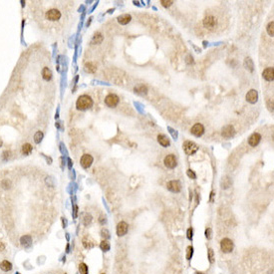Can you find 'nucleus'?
Wrapping results in <instances>:
<instances>
[{
    "label": "nucleus",
    "mask_w": 274,
    "mask_h": 274,
    "mask_svg": "<svg viewBox=\"0 0 274 274\" xmlns=\"http://www.w3.org/2000/svg\"><path fill=\"white\" fill-rule=\"evenodd\" d=\"M69 167H70V168L72 167V161H71V160H69Z\"/></svg>",
    "instance_id": "obj_43"
},
{
    "label": "nucleus",
    "mask_w": 274,
    "mask_h": 274,
    "mask_svg": "<svg viewBox=\"0 0 274 274\" xmlns=\"http://www.w3.org/2000/svg\"><path fill=\"white\" fill-rule=\"evenodd\" d=\"M184 152H186V154L191 156V154H193L194 153L198 152V145L194 144V143L191 142V140H186V142L184 143Z\"/></svg>",
    "instance_id": "obj_2"
},
{
    "label": "nucleus",
    "mask_w": 274,
    "mask_h": 274,
    "mask_svg": "<svg viewBox=\"0 0 274 274\" xmlns=\"http://www.w3.org/2000/svg\"><path fill=\"white\" fill-rule=\"evenodd\" d=\"M195 274H204V273H202V272H198V273H195Z\"/></svg>",
    "instance_id": "obj_45"
},
{
    "label": "nucleus",
    "mask_w": 274,
    "mask_h": 274,
    "mask_svg": "<svg viewBox=\"0 0 274 274\" xmlns=\"http://www.w3.org/2000/svg\"><path fill=\"white\" fill-rule=\"evenodd\" d=\"M80 163H81V166L84 168H90L91 165H92V163H93V156H90V154H83V156H82V158H81Z\"/></svg>",
    "instance_id": "obj_7"
},
{
    "label": "nucleus",
    "mask_w": 274,
    "mask_h": 274,
    "mask_svg": "<svg viewBox=\"0 0 274 274\" xmlns=\"http://www.w3.org/2000/svg\"><path fill=\"white\" fill-rule=\"evenodd\" d=\"M163 163L168 168H175L177 167V160H175V156L174 154H168L165 158Z\"/></svg>",
    "instance_id": "obj_6"
},
{
    "label": "nucleus",
    "mask_w": 274,
    "mask_h": 274,
    "mask_svg": "<svg viewBox=\"0 0 274 274\" xmlns=\"http://www.w3.org/2000/svg\"><path fill=\"white\" fill-rule=\"evenodd\" d=\"M246 100L251 104H255L258 100V93L256 90H250L249 92L246 94Z\"/></svg>",
    "instance_id": "obj_14"
},
{
    "label": "nucleus",
    "mask_w": 274,
    "mask_h": 274,
    "mask_svg": "<svg viewBox=\"0 0 274 274\" xmlns=\"http://www.w3.org/2000/svg\"><path fill=\"white\" fill-rule=\"evenodd\" d=\"M187 175H188V177H191V179H194L196 177L195 174H194V172H193L191 170H187Z\"/></svg>",
    "instance_id": "obj_37"
},
{
    "label": "nucleus",
    "mask_w": 274,
    "mask_h": 274,
    "mask_svg": "<svg viewBox=\"0 0 274 274\" xmlns=\"http://www.w3.org/2000/svg\"><path fill=\"white\" fill-rule=\"evenodd\" d=\"M100 247H101V249L103 250V251H108V250H110V247H111V245H110V243H109V241H107V240H103L102 242H101V244H100Z\"/></svg>",
    "instance_id": "obj_25"
},
{
    "label": "nucleus",
    "mask_w": 274,
    "mask_h": 274,
    "mask_svg": "<svg viewBox=\"0 0 274 274\" xmlns=\"http://www.w3.org/2000/svg\"><path fill=\"white\" fill-rule=\"evenodd\" d=\"M131 20H132V17H131L130 14H124V15H121L120 17H118L119 23L122 25H127Z\"/></svg>",
    "instance_id": "obj_17"
},
{
    "label": "nucleus",
    "mask_w": 274,
    "mask_h": 274,
    "mask_svg": "<svg viewBox=\"0 0 274 274\" xmlns=\"http://www.w3.org/2000/svg\"><path fill=\"white\" fill-rule=\"evenodd\" d=\"M167 187L168 189H170V191H172V193H179L182 189V186L181 184H179V181H170L168 182L167 184Z\"/></svg>",
    "instance_id": "obj_10"
},
{
    "label": "nucleus",
    "mask_w": 274,
    "mask_h": 274,
    "mask_svg": "<svg viewBox=\"0 0 274 274\" xmlns=\"http://www.w3.org/2000/svg\"><path fill=\"white\" fill-rule=\"evenodd\" d=\"M85 70L88 73H95L96 72V67L93 63H87L85 65Z\"/></svg>",
    "instance_id": "obj_27"
},
{
    "label": "nucleus",
    "mask_w": 274,
    "mask_h": 274,
    "mask_svg": "<svg viewBox=\"0 0 274 274\" xmlns=\"http://www.w3.org/2000/svg\"><path fill=\"white\" fill-rule=\"evenodd\" d=\"M0 268H1L3 271H5V272L10 271L11 269H12V263L9 262L8 260H3L1 263H0Z\"/></svg>",
    "instance_id": "obj_20"
},
{
    "label": "nucleus",
    "mask_w": 274,
    "mask_h": 274,
    "mask_svg": "<svg viewBox=\"0 0 274 274\" xmlns=\"http://www.w3.org/2000/svg\"><path fill=\"white\" fill-rule=\"evenodd\" d=\"M77 210H78L77 205H74V217H77Z\"/></svg>",
    "instance_id": "obj_42"
},
{
    "label": "nucleus",
    "mask_w": 274,
    "mask_h": 274,
    "mask_svg": "<svg viewBox=\"0 0 274 274\" xmlns=\"http://www.w3.org/2000/svg\"><path fill=\"white\" fill-rule=\"evenodd\" d=\"M32 152V146L30 144H24L22 146V153L23 154H29Z\"/></svg>",
    "instance_id": "obj_24"
},
{
    "label": "nucleus",
    "mask_w": 274,
    "mask_h": 274,
    "mask_svg": "<svg viewBox=\"0 0 274 274\" xmlns=\"http://www.w3.org/2000/svg\"><path fill=\"white\" fill-rule=\"evenodd\" d=\"M101 233H102V236L104 238H110V233H109V231L107 230V229H102V231H101Z\"/></svg>",
    "instance_id": "obj_35"
},
{
    "label": "nucleus",
    "mask_w": 274,
    "mask_h": 274,
    "mask_svg": "<svg viewBox=\"0 0 274 274\" xmlns=\"http://www.w3.org/2000/svg\"><path fill=\"white\" fill-rule=\"evenodd\" d=\"M119 101H120V99H119L118 96L115 95V94H110V95H108L106 97V99H105V103H106L108 107L114 108L119 104Z\"/></svg>",
    "instance_id": "obj_4"
},
{
    "label": "nucleus",
    "mask_w": 274,
    "mask_h": 274,
    "mask_svg": "<svg viewBox=\"0 0 274 274\" xmlns=\"http://www.w3.org/2000/svg\"><path fill=\"white\" fill-rule=\"evenodd\" d=\"M262 76H263V78L265 79L266 81H273L274 79V70L273 68H266L265 70H264L263 72H262Z\"/></svg>",
    "instance_id": "obj_15"
},
{
    "label": "nucleus",
    "mask_w": 274,
    "mask_h": 274,
    "mask_svg": "<svg viewBox=\"0 0 274 274\" xmlns=\"http://www.w3.org/2000/svg\"><path fill=\"white\" fill-rule=\"evenodd\" d=\"M10 158V152H4L3 153V160L4 161H7L8 159Z\"/></svg>",
    "instance_id": "obj_38"
},
{
    "label": "nucleus",
    "mask_w": 274,
    "mask_h": 274,
    "mask_svg": "<svg viewBox=\"0 0 274 274\" xmlns=\"http://www.w3.org/2000/svg\"><path fill=\"white\" fill-rule=\"evenodd\" d=\"M187 238H188V239H191V238H193V228L187 229Z\"/></svg>",
    "instance_id": "obj_40"
},
{
    "label": "nucleus",
    "mask_w": 274,
    "mask_h": 274,
    "mask_svg": "<svg viewBox=\"0 0 274 274\" xmlns=\"http://www.w3.org/2000/svg\"><path fill=\"white\" fill-rule=\"evenodd\" d=\"M233 242L232 240H230L229 238H223L220 242V248L224 253H230L233 250Z\"/></svg>",
    "instance_id": "obj_3"
},
{
    "label": "nucleus",
    "mask_w": 274,
    "mask_h": 274,
    "mask_svg": "<svg viewBox=\"0 0 274 274\" xmlns=\"http://www.w3.org/2000/svg\"><path fill=\"white\" fill-rule=\"evenodd\" d=\"M66 251L67 252H69V244L67 245V247H66Z\"/></svg>",
    "instance_id": "obj_44"
},
{
    "label": "nucleus",
    "mask_w": 274,
    "mask_h": 274,
    "mask_svg": "<svg viewBox=\"0 0 274 274\" xmlns=\"http://www.w3.org/2000/svg\"><path fill=\"white\" fill-rule=\"evenodd\" d=\"M5 249V245H4L3 242H0V251H3Z\"/></svg>",
    "instance_id": "obj_41"
},
{
    "label": "nucleus",
    "mask_w": 274,
    "mask_h": 274,
    "mask_svg": "<svg viewBox=\"0 0 274 274\" xmlns=\"http://www.w3.org/2000/svg\"><path fill=\"white\" fill-rule=\"evenodd\" d=\"M102 274H105V273H102Z\"/></svg>",
    "instance_id": "obj_47"
},
{
    "label": "nucleus",
    "mask_w": 274,
    "mask_h": 274,
    "mask_svg": "<svg viewBox=\"0 0 274 274\" xmlns=\"http://www.w3.org/2000/svg\"><path fill=\"white\" fill-rule=\"evenodd\" d=\"M76 106L78 110H87L93 106V100L87 95L80 96L76 102Z\"/></svg>",
    "instance_id": "obj_1"
},
{
    "label": "nucleus",
    "mask_w": 274,
    "mask_h": 274,
    "mask_svg": "<svg viewBox=\"0 0 274 274\" xmlns=\"http://www.w3.org/2000/svg\"><path fill=\"white\" fill-rule=\"evenodd\" d=\"M267 32H268V34L270 35V36H273V35H274V22H273V21H271V22L268 23V25H267Z\"/></svg>",
    "instance_id": "obj_30"
},
{
    "label": "nucleus",
    "mask_w": 274,
    "mask_h": 274,
    "mask_svg": "<svg viewBox=\"0 0 274 274\" xmlns=\"http://www.w3.org/2000/svg\"><path fill=\"white\" fill-rule=\"evenodd\" d=\"M208 260H209L210 263L214 262V253L212 249H208Z\"/></svg>",
    "instance_id": "obj_32"
},
{
    "label": "nucleus",
    "mask_w": 274,
    "mask_h": 274,
    "mask_svg": "<svg viewBox=\"0 0 274 274\" xmlns=\"http://www.w3.org/2000/svg\"><path fill=\"white\" fill-rule=\"evenodd\" d=\"M129 225L128 223H126L125 221H121L117 225V235L118 236H124L126 233L128 232Z\"/></svg>",
    "instance_id": "obj_8"
},
{
    "label": "nucleus",
    "mask_w": 274,
    "mask_h": 274,
    "mask_svg": "<svg viewBox=\"0 0 274 274\" xmlns=\"http://www.w3.org/2000/svg\"><path fill=\"white\" fill-rule=\"evenodd\" d=\"M158 142L160 143L161 146H163L165 147L170 146V140H168L165 135H159L158 136Z\"/></svg>",
    "instance_id": "obj_19"
},
{
    "label": "nucleus",
    "mask_w": 274,
    "mask_h": 274,
    "mask_svg": "<svg viewBox=\"0 0 274 274\" xmlns=\"http://www.w3.org/2000/svg\"><path fill=\"white\" fill-rule=\"evenodd\" d=\"M92 221V216L90 214H86L85 217H84V224L85 225H89Z\"/></svg>",
    "instance_id": "obj_34"
},
{
    "label": "nucleus",
    "mask_w": 274,
    "mask_h": 274,
    "mask_svg": "<svg viewBox=\"0 0 274 274\" xmlns=\"http://www.w3.org/2000/svg\"><path fill=\"white\" fill-rule=\"evenodd\" d=\"M244 66L246 69L249 70L250 72L253 71V62H252V60L250 59V58H246L244 61Z\"/></svg>",
    "instance_id": "obj_23"
},
{
    "label": "nucleus",
    "mask_w": 274,
    "mask_h": 274,
    "mask_svg": "<svg viewBox=\"0 0 274 274\" xmlns=\"http://www.w3.org/2000/svg\"><path fill=\"white\" fill-rule=\"evenodd\" d=\"M135 92H137V93H139V94H147V87L146 86H144V85H139V86H137V87L135 88Z\"/></svg>",
    "instance_id": "obj_26"
},
{
    "label": "nucleus",
    "mask_w": 274,
    "mask_h": 274,
    "mask_svg": "<svg viewBox=\"0 0 274 274\" xmlns=\"http://www.w3.org/2000/svg\"><path fill=\"white\" fill-rule=\"evenodd\" d=\"M20 243L25 248H29L32 245V237L30 235H24L20 238Z\"/></svg>",
    "instance_id": "obj_16"
},
{
    "label": "nucleus",
    "mask_w": 274,
    "mask_h": 274,
    "mask_svg": "<svg viewBox=\"0 0 274 274\" xmlns=\"http://www.w3.org/2000/svg\"><path fill=\"white\" fill-rule=\"evenodd\" d=\"M221 135L223 136L224 138L229 139V138L234 137V135H235V130H234V128L230 125L225 126V127H223V129H222Z\"/></svg>",
    "instance_id": "obj_12"
},
{
    "label": "nucleus",
    "mask_w": 274,
    "mask_h": 274,
    "mask_svg": "<svg viewBox=\"0 0 274 274\" xmlns=\"http://www.w3.org/2000/svg\"><path fill=\"white\" fill-rule=\"evenodd\" d=\"M61 17V13L57 9H51L46 13V18L51 21H57L59 20Z\"/></svg>",
    "instance_id": "obj_9"
},
{
    "label": "nucleus",
    "mask_w": 274,
    "mask_h": 274,
    "mask_svg": "<svg viewBox=\"0 0 274 274\" xmlns=\"http://www.w3.org/2000/svg\"><path fill=\"white\" fill-rule=\"evenodd\" d=\"M191 134L194 135L195 137H201V136L203 135V133H204V127H203L201 124L198 123L191 128Z\"/></svg>",
    "instance_id": "obj_11"
},
{
    "label": "nucleus",
    "mask_w": 274,
    "mask_h": 274,
    "mask_svg": "<svg viewBox=\"0 0 274 274\" xmlns=\"http://www.w3.org/2000/svg\"><path fill=\"white\" fill-rule=\"evenodd\" d=\"M79 272L80 274H88V266L85 263H80L79 265Z\"/></svg>",
    "instance_id": "obj_28"
},
{
    "label": "nucleus",
    "mask_w": 274,
    "mask_h": 274,
    "mask_svg": "<svg viewBox=\"0 0 274 274\" xmlns=\"http://www.w3.org/2000/svg\"><path fill=\"white\" fill-rule=\"evenodd\" d=\"M205 236H207L208 239L211 238V229L210 228H207V230H205Z\"/></svg>",
    "instance_id": "obj_39"
},
{
    "label": "nucleus",
    "mask_w": 274,
    "mask_h": 274,
    "mask_svg": "<svg viewBox=\"0 0 274 274\" xmlns=\"http://www.w3.org/2000/svg\"><path fill=\"white\" fill-rule=\"evenodd\" d=\"M103 35L101 34V33H96L95 35H94V37H93V39H92V43L93 44H100V43H102V41H103Z\"/></svg>",
    "instance_id": "obj_22"
},
{
    "label": "nucleus",
    "mask_w": 274,
    "mask_h": 274,
    "mask_svg": "<svg viewBox=\"0 0 274 274\" xmlns=\"http://www.w3.org/2000/svg\"><path fill=\"white\" fill-rule=\"evenodd\" d=\"M42 139H43V133L42 132H37L36 134L34 135V140L36 144H39L42 140Z\"/></svg>",
    "instance_id": "obj_29"
},
{
    "label": "nucleus",
    "mask_w": 274,
    "mask_h": 274,
    "mask_svg": "<svg viewBox=\"0 0 274 274\" xmlns=\"http://www.w3.org/2000/svg\"><path fill=\"white\" fill-rule=\"evenodd\" d=\"M260 140H261V136L259 135L258 133H254V134H252L249 137V139H248V144L251 147H256L257 145L260 143Z\"/></svg>",
    "instance_id": "obj_13"
},
{
    "label": "nucleus",
    "mask_w": 274,
    "mask_h": 274,
    "mask_svg": "<svg viewBox=\"0 0 274 274\" xmlns=\"http://www.w3.org/2000/svg\"><path fill=\"white\" fill-rule=\"evenodd\" d=\"M1 145H2V142H1V140H0V146H1Z\"/></svg>",
    "instance_id": "obj_46"
},
{
    "label": "nucleus",
    "mask_w": 274,
    "mask_h": 274,
    "mask_svg": "<svg viewBox=\"0 0 274 274\" xmlns=\"http://www.w3.org/2000/svg\"><path fill=\"white\" fill-rule=\"evenodd\" d=\"M161 3L163 7L168 8V7H170L172 3H174V1H172V0H161Z\"/></svg>",
    "instance_id": "obj_31"
},
{
    "label": "nucleus",
    "mask_w": 274,
    "mask_h": 274,
    "mask_svg": "<svg viewBox=\"0 0 274 274\" xmlns=\"http://www.w3.org/2000/svg\"><path fill=\"white\" fill-rule=\"evenodd\" d=\"M42 76H43L44 80L49 81L52 78V72H51V70L49 68H44L43 71H42Z\"/></svg>",
    "instance_id": "obj_21"
},
{
    "label": "nucleus",
    "mask_w": 274,
    "mask_h": 274,
    "mask_svg": "<svg viewBox=\"0 0 274 274\" xmlns=\"http://www.w3.org/2000/svg\"><path fill=\"white\" fill-rule=\"evenodd\" d=\"M10 186H11V182H9V181H3L2 182V186L4 187V188H9L10 187Z\"/></svg>",
    "instance_id": "obj_36"
},
{
    "label": "nucleus",
    "mask_w": 274,
    "mask_h": 274,
    "mask_svg": "<svg viewBox=\"0 0 274 274\" xmlns=\"http://www.w3.org/2000/svg\"><path fill=\"white\" fill-rule=\"evenodd\" d=\"M193 248L191 246H188L186 249V259H191V256H193Z\"/></svg>",
    "instance_id": "obj_33"
},
{
    "label": "nucleus",
    "mask_w": 274,
    "mask_h": 274,
    "mask_svg": "<svg viewBox=\"0 0 274 274\" xmlns=\"http://www.w3.org/2000/svg\"><path fill=\"white\" fill-rule=\"evenodd\" d=\"M82 242H83V245L85 248H92L94 247V245H95V243H94V240L92 238L90 237V236H86V237L83 238V240H82Z\"/></svg>",
    "instance_id": "obj_18"
},
{
    "label": "nucleus",
    "mask_w": 274,
    "mask_h": 274,
    "mask_svg": "<svg viewBox=\"0 0 274 274\" xmlns=\"http://www.w3.org/2000/svg\"><path fill=\"white\" fill-rule=\"evenodd\" d=\"M203 25H204V27L207 28V29L212 30L215 26H216V19H215L214 16L208 15L204 18V19H203Z\"/></svg>",
    "instance_id": "obj_5"
}]
</instances>
